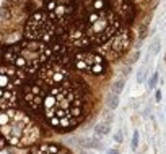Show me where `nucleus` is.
<instances>
[{
    "instance_id": "obj_1",
    "label": "nucleus",
    "mask_w": 166,
    "mask_h": 154,
    "mask_svg": "<svg viewBox=\"0 0 166 154\" xmlns=\"http://www.w3.org/2000/svg\"><path fill=\"white\" fill-rule=\"evenodd\" d=\"M2 151L8 146L33 148L41 138L39 125L18 109H2Z\"/></svg>"
},
{
    "instance_id": "obj_2",
    "label": "nucleus",
    "mask_w": 166,
    "mask_h": 154,
    "mask_svg": "<svg viewBox=\"0 0 166 154\" xmlns=\"http://www.w3.org/2000/svg\"><path fill=\"white\" fill-rule=\"evenodd\" d=\"M111 133V125L106 123V122H98L95 125V136H98V138H104L106 135Z\"/></svg>"
},
{
    "instance_id": "obj_3",
    "label": "nucleus",
    "mask_w": 166,
    "mask_h": 154,
    "mask_svg": "<svg viewBox=\"0 0 166 154\" xmlns=\"http://www.w3.org/2000/svg\"><path fill=\"white\" fill-rule=\"evenodd\" d=\"M104 104L107 109H111V110H116L117 109V106H119V96L117 94H114L112 91H109L106 96H104Z\"/></svg>"
},
{
    "instance_id": "obj_4",
    "label": "nucleus",
    "mask_w": 166,
    "mask_h": 154,
    "mask_svg": "<svg viewBox=\"0 0 166 154\" xmlns=\"http://www.w3.org/2000/svg\"><path fill=\"white\" fill-rule=\"evenodd\" d=\"M124 86H125V78L122 76V78H119V79H116V81L112 83V86H111V91L114 94H121L122 91H124Z\"/></svg>"
},
{
    "instance_id": "obj_5",
    "label": "nucleus",
    "mask_w": 166,
    "mask_h": 154,
    "mask_svg": "<svg viewBox=\"0 0 166 154\" xmlns=\"http://www.w3.org/2000/svg\"><path fill=\"white\" fill-rule=\"evenodd\" d=\"M160 49H161V39L160 37H155L152 41V45H150V54L152 55H156L160 52Z\"/></svg>"
},
{
    "instance_id": "obj_6",
    "label": "nucleus",
    "mask_w": 166,
    "mask_h": 154,
    "mask_svg": "<svg viewBox=\"0 0 166 154\" xmlns=\"http://www.w3.org/2000/svg\"><path fill=\"white\" fill-rule=\"evenodd\" d=\"M158 81H160V73L158 71H153L150 79H148V89H156Z\"/></svg>"
},
{
    "instance_id": "obj_7",
    "label": "nucleus",
    "mask_w": 166,
    "mask_h": 154,
    "mask_svg": "<svg viewBox=\"0 0 166 154\" xmlns=\"http://www.w3.org/2000/svg\"><path fill=\"white\" fill-rule=\"evenodd\" d=\"M139 141H140V133H139V130H135L132 135V140H130V149L132 151L139 149Z\"/></svg>"
},
{
    "instance_id": "obj_8",
    "label": "nucleus",
    "mask_w": 166,
    "mask_h": 154,
    "mask_svg": "<svg viewBox=\"0 0 166 154\" xmlns=\"http://www.w3.org/2000/svg\"><path fill=\"white\" fill-rule=\"evenodd\" d=\"M103 122L112 125V122H114V115H112V110H111V109H106L104 112H103Z\"/></svg>"
},
{
    "instance_id": "obj_9",
    "label": "nucleus",
    "mask_w": 166,
    "mask_h": 154,
    "mask_svg": "<svg viewBox=\"0 0 166 154\" xmlns=\"http://www.w3.org/2000/svg\"><path fill=\"white\" fill-rule=\"evenodd\" d=\"M112 141H114V143H117V144L122 143V141H124V132H122V130H117V132H114Z\"/></svg>"
},
{
    "instance_id": "obj_10",
    "label": "nucleus",
    "mask_w": 166,
    "mask_h": 154,
    "mask_svg": "<svg viewBox=\"0 0 166 154\" xmlns=\"http://www.w3.org/2000/svg\"><path fill=\"white\" fill-rule=\"evenodd\" d=\"M145 68L144 67H140L139 68V71H137V83H139V84H142V83H144L145 81Z\"/></svg>"
},
{
    "instance_id": "obj_11",
    "label": "nucleus",
    "mask_w": 166,
    "mask_h": 154,
    "mask_svg": "<svg viewBox=\"0 0 166 154\" xmlns=\"http://www.w3.org/2000/svg\"><path fill=\"white\" fill-rule=\"evenodd\" d=\"M139 57H140V50H135V52L130 55V60H129V65H134L137 60H139Z\"/></svg>"
},
{
    "instance_id": "obj_12",
    "label": "nucleus",
    "mask_w": 166,
    "mask_h": 154,
    "mask_svg": "<svg viewBox=\"0 0 166 154\" xmlns=\"http://www.w3.org/2000/svg\"><path fill=\"white\" fill-rule=\"evenodd\" d=\"M163 99V93H161V89H155V101L160 102Z\"/></svg>"
},
{
    "instance_id": "obj_13",
    "label": "nucleus",
    "mask_w": 166,
    "mask_h": 154,
    "mask_svg": "<svg viewBox=\"0 0 166 154\" xmlns=\"http://www.w3.org/2000/svg\"><path fill=\"white\" fill-rule=\"evenodd\" d=\"M129 73H132V65H127V67L124 68V71H122L124 78H125V76H129Z\"/></svg>"
},
{
    "instance_id": "obj_14",
    "label": "nucleus",
    "mask_w": 166,
    "mask_h": 154,
    "mask_svg": "<svg viewBox=\"0 0 166 154\" xmlns=\"http://www.w3.org/2000/svg\"><path fill=\"white\" fill-rule=\"evenodd\" d=\"M121 151L119 149H116V148H111V149H107V154H119Z\"/></svg>"
},
{
    "instance_id": "obj_15",
    "label": "nucleus",
    "mask_w": 166,
    "mask_h": 154,
    "mask_svg": "<svg viewBox=\"0 0 166 154\" xmlns=\"http://www.w3.org/2000/svg\"><path fill=\"white\" fill-rule=\"evenodd\" d=\"M142 115H144V117H150V109H145L144 112H142Z\"/></svg>"
},
{
    "instance_id": "obj_16",
    "label": "nucleus",
    "mask_w": 166,
    "mask_h": 154,
    "mask_svg": "<svg viewBox=\"0 0 166 154\" xmlns=\"http://www.w3.org/2000/svg\"><path fill=\"white\" fill-rule=\"evenodd\" d=\"M78 154H95V152H91V151H82V152H78Z\"/></svg>"
}]
</instances>
